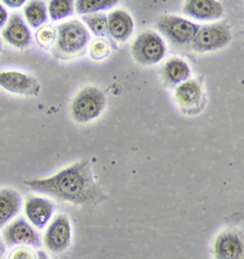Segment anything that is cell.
<instances>
[{
  "mask_svg": "<svg viewBox=\"0 0 244 259\" xmlns=\"http://www.w3.org/2000/svg\"><path fill=\"white\" fill-rule=\"evenodd\" d=\"M26 185L39 194L80 206L98 203L103 198L88 159L68 165L53 177L27 180Z\"/></svg>",
  "mask_w": 244,
  "mask_h": 259,
  "instance_id": "1",
  "label": "cell"
},
{
  "mask_svg": "<svg viewBox=\"0 0 244 259\" xmlns=\"http://www.w3.org/2000/svg\"><path fill=\"white\" fill-rule=\"evenodd\" d=\"M54 55L59 59H72L82 55L89 43L90 34L80 21H68L58 26Z\"/></svg>",
  "mask_w": 244,
  "mask_h": 259,
  "instance_id": "2",
  "label": "cell"
},
{
  "mask_svg": "<svg viewBox=\"0 0 244 259\" xmlns=\"http://www.w3.org/2000/svg\"><path fill=\"white\" fill-rule=\"evenodd\" d=\"M107 106V98L103 90L89 87L81 90L71 102V116L77 123H88L98 118Z\"/></svg>",
  "mask_w": 244,
  "mask_h": 259,
  "instance_id": "3",
  "label": "cell"
},
{
  "mask_svg": "<svg viewBox=\"0 0 244 259\" xmlns=\"http://www.w3.org/2000/svg\"><path fill=\"white\" fill-rule=\"evenodd\" d=\"M166 53V45L158 33L146 31L135 38L132 45V55L140 65H156L164 59Z\"/></svg>",
  "mask_w": 244,
  "mask_h": 259,
  "instance_id": "4",
  "label": "cell"
},
{
  "mask_svg": "<svg viewBox=\"0 0 244 259\" xmlns=\"http://www.w3.org/2000/svg\"><path fill=\"white\" fill-rule=\"evenodd\" d=\"M231 40V27L226 23H214L200 27L191 41V48L195 53H207L227 47Z\"/></svg>",
  "mask_w": 244,
  "mask_h": 259,
  "instance_id": "5",
  "label": "cell"
},
{
  "mask_svg": "<svg viewBox=\"0 0 244 259\" xmlns=\"http://www.w3.org/2000/svg\"><path fill=\"white\" fill-rule=\"evenodd\" d=\"M156 27L168 40L177 45L191 44L200 28L197 23L175 15H162L158 17Z\"/></svg>",
  "mask_w": 244,
  "mask_h": 259,
  "instance_id": "6",
  "label": "cell"
},
{
  "mask_svg": "<svg viewBox=\"0 0 244 259\" xmlns=\"http://www.w3.org/2000/svg\"><path fill=\"white\" fill-rule=\"evenodd\" d=\"M72 229L67 215L59 214L48 225L44 234V246L53 253L66 251L71 245Z\"/></svg>",
  "mask_w": 244,
  "mask_h": 259,
  "instance_id": "7",
  "label": "cell"
},
{
  "mask_svg": "<svg viewBox=\"0 0 244 259\" xmlns=\"http://www.w3.org/2000/svg\"><path fill=\"white\" fill-rule=\"evenodd\" d=\"M3 241L7 246L27 245L41 247V235L34 228L23 218H17L9 223L3 230Z\"/></svg>",
  "mask_w": 244,
  "mask_h": 259,
  "instance_id": "8",
  "label": "cell"
},
{
  "mask_svg": "<svg viewBox=\"0 0 244 259\" xmlns=\"http://www.w3.org/2000/svg\"><path fill=\"white\" fill-rule=\"evenodd\" d=\"M215 259H244V246L242 234L236 230L221 231L213 245Z\"/></svg>",
  "mask_w": 244,
  "mask_h": 259,
  "instance_id": "9",
  "label": "cell"
},
{
  "mask_svg": "<svg viewBox=\"0 0 244 259\" xmlns=\"http://www.w3.org/2000/svg\"><path fill=\"white\" fill-rule=\"evenodd\" d=\"M55 204L48 198L28 196L25 202V214L29 223L37 229H44L52 221Z\"/></svg>",
  "mask_w": 244,
  "mask_h": 259,
  "instance_id": "10",
  "label": "cell"
},
{
  "mask_svg": "<svg viewBox=\"0 0 244 259\" xmlns=\"http://www.w3.org/2000/svg\"><path fill=\"white\" fill-rule=\"evenodd\" d=\"M0 87L21 95H37L39 92V83L34 78L14 71L0 72Z\"/></svg>",
  "mask_w": 244,
  "mask_h": 259,
  "instance_id": "11",
  "label": "cell"
},
{
  "mask_svg": "<svg viewBox=\"0 0 244 259\" xmlns=\"http://www.w3.org/2000/svg\"><path fill=\"white\" fill-rule=\"evenodd\" d=\"M4 40L15 48L23 49L31 44V31L19 14L11 15L5 28L2 32Z\"/></svg>",
  "mask_w": 244,
  "mask_h": 259,
  "instance_id": "12",
  "label": "cell"
},
{
  "mask_svg": "<svg viewBox=\"0 0 244 259\" xmlns=\"http://www.w3.org/2000/svg\"><path fill=\"white\" fill-rule=\"evenodd\" d=\"M183 13L195 20L214 21L224 15V7L215 0H189L185 3Z\"/></svg>",
  "mask_w": 244,
  "mask_h": 259,
  "instance_id": "13",
  "label": "cell"
},
{
  "mask_svg": "<svg viewBox=\"0 0 244 259\" xmlns=\"http://www.w3.org/2000/svg\"><path fill=\"white\" fill-rule=\"evenodd\" d=\"M22 197L17 190L0 189V229L4 228L20 213Z\"/></svg>",
  "mask_w": 244,
  "mask_h": 259,
  "instance_id": "14",
  "label": "cell"
},
{
  "mask_svg": "<svg viewBox=\"0 0 244 259\" xmlns=\"http://www.w3.org/2000/svg\"><path fill=\"white\" fill-rule=\"evenodd\" d=\"M134 23L131 15L123 10H114L108 15V31L117 41H126L133 32Z\"/></svg>",
  "mask_w": 244,
  "mask_h": 259,
  "instance_id": "15",
  "label": "cell"
},
{
  "mask_svg": "<svg viewBox=\"0 0 244 259\" xmlns=\"http://www.w3.org/2000/svg\"><path fill=\"white\" fill-rule=\"evenodd\" d=\"M201 95H203L201 85L194 79L186 80V82L179 84L175 90V96H176L179 104L187 107L197 105L200 101Z\"/></svg>",
  "mask_w": 244,
  "mask_h": 259,
  "instance_id": "16",
  "label": "cell"
},
{
  "mask_svg": "<svg viewBox=\"0 0 244 259\" xmlns=\"http://www.w3.org/2000/svg\"><path fill=\"white\" fill-rule=\"evenodd\" d=\"M162 73H164L165 80L168 84L176 85V84H181L188 80L189 76H191V67L182 59H171L165 63Z\"/></svg>",
  "mask_w": 244,
  "mask_h": 259,
  "instance_id": "17",
  "label": "cell"
},
{
  "mask_svg": "<svg viewBox=\"0 0 244 259\" xmlns=\"http://www.w3.org/2000/svg\"><path fill=\"white\" fill-rule=\"evenodd\" d=\"M25 19L33 28L43 26L48 20L47 8L42 2H29L25 7Z\"/></svg>",
  "mask_w": 244,
  "mask_h": 259,
  "instance_id": "18",
  "label": "cell"
},
{
  "mask_svg": "<svg viewBox=\"0 0 244 259\" xmlns=\"http://www.w3.org/2000/svg\"><path fill=\"white\" fill-rule=\"evenodd\" d=\"M116 4L117 0H78L75 3V9L80 15H89L108 10Z\"/></svg>",
  "mask_w": 244,
  "mask_h": 259,
  "instance_id": "19",
  "label": "cell"
},
{
  "mask_svg": "<svg viewBox=\"0 0 244 259\" xmlns=\"http://www.w3.org/2000/svg\"><path fill=\"white\" fill-rule=\"evenodd\" d=\"M82 20L90 29V32H93V34L98 35V37H105V35L109 34V31H108V15L101 13L83 15Z\"/></svg>",
  "mask_w": 244,
  "mask_h": 259,
  "instance_id": "20",
  "label": "cell"
},
{
  "mask_svg": "<svg viewBox=\"0 0 244 259\" xmlns=\"http://www.w3.org/2000/svg\"><path fill=\"white\" fill-rule=\"evenodd\" d=\"M74 2L70 0H52L49 2V16L53 21H59L74 13Z\"/></svg>",
  "mask_w": 244,
  "mask_h": 259,
  "instance_id": "21",
  "label": "cell"
},
{
  "mask_svg": "<svg viewBox=\"0 0 244 259\" xmlns=\"http://www.w3.org/2000/svg\"><path fill=\"white\" fill-rule=\"evenodd\" d=\"M38 44L43 48H48L54 44L56 40V29L52 26H44L38 29L37 34H36Z\"/></svg>",
  "mask_w": 244,
  "mask_h": 259,
  "instance_id": "22",
  "label": "cell"
},
{
  "mask_svg": "<svg viewBox=\"0 0 244 259\" xmlns=\"http://www.w3.org/2000/svg\"><path fill=\"white\" fill-rule=\"evenodd\" d=\"M89 51H90V56H92L93 59L101 60V59H105V57L109 55L110 49L107 41L101 40V39H96V40L92 41V44H90Z\"/></svg>",
  "mask_w": 244,
  "mask_h": 259,
  "instance_id": "23",
  "label": "cell"
},
{
  "mask_svg": "<svg viewBox=\"0 0 244 259\" xmlns=\"http://www.w3.org/2000/svg\"><path fill=\"white\" fill-rule=\"evenodd\" d=\"M9 259H37V254L26 247H19L11 252Z\"/></svg>",
  "mask_w": 244,
  "mask_h": 259,
  "instance_id": "24",
  "label": "cell"
},
{
  "mask_svg": "<svg viewBox=\"0 0 244 259\" xmlns=\"http://www.w3.org/2000/svg\"><path fill=\"white\" fill-rule=\"evenodd\" d=\"M8 20H9V15H8L7 9L0 4V29L7 25Z\"/></svg>",
  "mask_w": 244,
  "mask_h": 259,
  "instance_id": "25",
  "label": "cell"
},
{
  "mask_svg": "<svg viewBox=\"0 0 244 259\" xmlns=\"http://www.w3.org/2000/svg\"><path fill=\"white\" fill-rule=\"evenodd\" d=\"M4 3L5 5H7V7H10V8H20V7H22L23 4H25V0H4Z\"/></svg>",
  "mask_w": 244,
  "mask_h": 259,
  "instance_id": "26",
  "label": "cell"
},
{
  "mask_svg": "<svg viewBox=\"0 0 244 259\" xmlns=\"http://www.w3.org/2000/svg\"><path fill=\"white\" fill-rule=\"evenodd\" d=\"M37 259H50L48 257V254L44 251H38L37 252Z\"/></svg>",
  "mask_w": 244,
  "mask_h": 259,
  "instance_id": "27",
  "label": "cell"
},
{
  "mask_svg": "<svg viewBox=\"0 0 244 259\" xmlns=\"http://www.w3.org/2000/svg\"><path fill=\"white\" fill-rule=\"evenodd\" d=\"M4 253H5V243H4V241L0 239V258L4 255Z\"/></svg>",
  "mask_w": 244,
  "mask_h": 259,
  "instance_id": "28",
  "label": "cell"
},
{
  "mask_svg": "<svg viewBox=\"0 0 244 259\" xmlns=\"http://www.w3.org/2000/svg\"><path fill=\"white\" fill-rule=\"evenodd\" d=\"M0 51H2V41H0Z\"/></svg>",
  "mask_w": 244,
  "mask_h": 259,
  "instance_id": "29",
  "label": "cell"
}]
</instances>
